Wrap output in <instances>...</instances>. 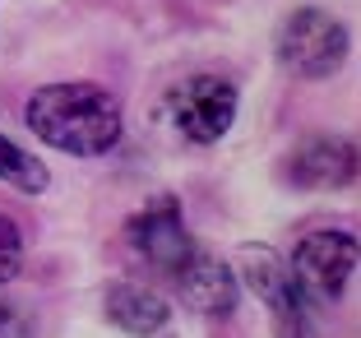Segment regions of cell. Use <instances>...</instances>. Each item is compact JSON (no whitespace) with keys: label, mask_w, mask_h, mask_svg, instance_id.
Here are the masks:
<instances>
[{"label":"cell","mask_w":361,"mask_h":338,"mask_svg":"<svg viewBox=\"0 0 361 338\" xmlns=\"http://www.w3.org/2000/svg\"><path fill=\"white\" fill-rule=\"evenodd\" d=\"M236 111H241V93L227 74H190L180 79L167 97V116L190 144H218L227 130L236 126Z\"/></svg>","instance_id":"4"},{"label":"cell","mask_w":361,"mask_h":338,"mask_svg":"<svg viewBox=\"0 0 361 338\" xmlns=\"http://www.w3.org/2000/svg\"><path fill=\"white\" fill-rule=\"evenodd\" d=\"M102 310L106 320L130 338H158L171 325V301L149 283H135V278H121L102 292Z\"/></svg>","instance_id":"8"},{"label":"cell","mask_w":361,"mask_h":338,"mask_svg":"<svg viewBox=\"0 0 361 338\" xmlns=\"http://www.w3.org/2000/svg\"><path fill=\"white\" fill-rule=\"evenodd\" d=\"M274 338H324L315 329V310L310 306H287V310H274Z\"/></svg>","instance_id":"11"},{"label":"cell","mask_w":361,"mask_h":338,"mask_svg":"<svg viewBox=\"0 0 361 338\" xmlns=\"http://www.w3.org/2000/svg\"><path fill=\"white\" fill-rule=\"evenodd\" d=\"M171 283H176V296L195 315L223 320V315H236V306H241V278H236V269L227 260H218V255L200 251V246L171 274Z\"/></svg>","instance_id":"7"},{"label":"cell","mask_w":361,"mask_h":338,"mask_svg":"<svg viewBox=\"0 0 361 338\" xmlns=\"http://www.w3.org/2000/svg\"><path fill=\"white\" fill-rule=\"evenodd\" d=\"M357 167H361V158L348 135H306L287 148V158L278 162V176L292 191L334 195L357 181Z\"/></svg>","instance_id":"6"},{"label":"cell","mask_w":361,"mask_h":338,"mask_svg":"<svg viewBox=\"0 0 361 338\" xmlns=\"http://www.w3.org/2000/svg\"><path fill=\"white\" fill-rule=\"evenodd\" d=\"M0 181L14 186L19 195H42L51 186V171L37 153H28L23 144H14L5 130H0Z\"/></svg>","instance_id":"9"},{"label":"cell","mask_w":361,"mask_h":338,"mask_svg":"<svg viewBox=\"0 0 361 338\" xmlns=\"http://www.w3.org/2000/svg\"><path fill=\"white\" fill-rule=\"evenodd\" d=\"M0 338H37V320L5 292H0Z\"/></svg>","instance_id":"12"},{"label":"cell","mask_w":361,"mask_h":338,"mask_svg":"<svg viewBox=\"0 0 361 338\" xmlns=\"http://www.w3.org/2000/svg\"><path fill=\"white\" fill-rule=\"evenodd\" d=\"M23 126L32 130V139L70 158H106L126 135L121 102L88 79L42 84L23 102Z\"/></svg>","instance_id":"1"},{"label":"cell","mask_w":361,"mask_h":338,"mask_svg":"<svg viewBox=\"0 0 361 338\" xmlns=\"http://www.w3.org/2000/svg\"><path fill=\"white\" fill-rule=\"evenodd\" d=\"M348 47H352L348 23L334 10H319V5L292 10L274 32V61L283 65V74L306 79V84L334 79L348 61Z\"/></svg>","instance_id":"2"},{"label":"cell","mask_w":361,"mask_h":338,"mask_svg":"<svg viewBox=\"0 0 361 338\" xmlns=\"http://www.w3.org/2000/svg\"><path fill=\"white\" fill-rule=\"evenodd\" d=\"M19 269H23V232L10 213H0V287L19 278Z\"/></svg>","instance_id":"10"},{"label":"cell","mask_w":361,"mask_h":338,"mask_svg":"<svg viewBox=\"0 0 361 338\" xmlns=\"http://www.w3.org/2000/svg\"><path fill=\"white\" fill-rule=\"evenodd\" d=\"M121 236H126V251L135 255L139 265L153 269V274H167V278L195 251V236L185 227V213H180L176 195H153L139 213L126 218V232Z\"/></svg>","instance_id":"5"},{"label":"cell","mask_w":361,"mask_h":338,"mask_svg":"<svg viewBox=\"0 0 361 338\" xmlns=\"http://www.w3.org/2000/svg\"><path fill=\"white\" fill-rule=\"evenodd\" d=\"M287 274H292V287L310 310L338 306L357 278V232H348V227L306 232L287 260Z\"/></svg>","instance_id":"3"}]
</instances>
